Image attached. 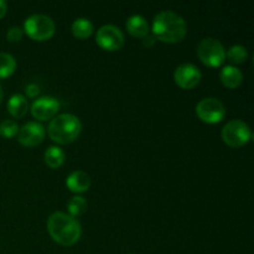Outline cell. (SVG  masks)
I'll return each mask as SVG.
<instances>
[{
  "instance_id": "cell-1",
  "label": "cell",
  "mask_w": 254,
  "mask_h": 254,
  "mask_svg": "<svg viewBox=\"0 0 254 254\" xmlns=\"http://www.w3.org/2000/svg\"><path fill=\"white\" fill-rule=\"evenodd\" d=\"M154 39L166 44H178L188 35V24L178 12L165 10L155 15L151 25Z\"/></svg>"
},
{
  "instance_id": "cell-2",
  "label": "cell",
  "mask_w": 254,
  "mask_h": 254,
  "mask_svg": "<svg viewBox=\"0 0 254 254\" xmlns=\"http://www.w3.org/2000/svg\"><path fill=\"white\" fill-rule=\"evenodd\" d=\"M47 231L55 242L66 247L76 245L82 235V227L77 218L64 212H55L50 216Z\"/></svg>"
},
{
  "instance_id": "cell-3",
  "label": "cell",
  "mask_w": 254,
  "mask_h": 254,
  "mask_svg": "<svg viewBox=\"0 0 254 254\" xmlns=\"http://www.w3.org/2000/svg\"><path fill=\"white\" fill-rule=\"evenodd\" d=\"M82 123L74 114L64 113L51 119L47 128V134L52 141L61 145L71 144L79 136Z\"/></svg>"
},
{
  "instance_id": "cell-4",
  "label": "cell",
  "mask_w": 254,
  "mask_h": 254,
  "mask_svg": "<svg viewBox=\"0 0 254 254\" xmlns=\"http://www.w3.org/2000/svg\"><path fill=\"white\" fill-rule=\"evenodd\" d=\"M54 20L44 14H34L27 17L24 22V31L30 39L35 41H46L55 34Z\"/></svg>"
},
{
  "instance_id": "cell-5",
  "label": "cell",
  "mask_w": 254,
  "mask_h": 254,
  "mask_svg": "<svg viewBox=\"0 0 254 254\" xmlns=\"http://www.w3.org/2000/svg\"><path fill=\"white\" fill-rule=\"evenodd\" d=\"M222 140L231 148H241L250 143L252 139V131L250 126L241 119H235L226 124L221 131Z\"/></svg>"
},
{
  "instance_id": "cell-6",
  "label": "cell",
  "mask_w": 254,
  "mask_h": 254,
  "mask_svg": "<svg viewBox=\"0 0 254 254\" xmlns=\"http://www.w3.org/2000/svg\"><path fill=\"white\" fill-rule=\"evenodd\" d=\"M197 56L207 67H220L226 60V51L217 39L206 37L198 44Z\"/></svg>"
},
{
  "instance_id": "cell-7",
  "label": "cell",
  "mask_w": 254,
  "mask_h": 254,
  "mask_svg": "<svg viewBox=\"0 0 254 254\" xmlns=\"http://www.w3.org/2000/svg\"><path fill=\"white\" fill-rule=\"evenodd\" d=\"M196 114L202 122L207 124L220 123L226 116V107L220 99L207 97L201 99L196 106Z\"/></svg>"
},
{
  "instance_id": "cell-8",
  "label": "cell",
  "mask_w": 254,
  "mask_h": 254,
  "mask_svg": "<svg viewBox=\"0 0 254 254\" xmlns=\"http://www.w3.org/2000/svg\"><path fill=\"white\" fill-rule=\"evenodd\" d=\"M96 41L106 51H118L124 45V34L116 25H103L97 31Z\"/></svg>"
},
{
  "instance_id": "cell-9",
  "label": "cell",
  "mask_w": 254,
  "mask_h": 254,
  "mask_svg": "<svg viewBox=\"0 0 254 254\" xmlns=\"http://www.w3.org/2000/svg\"><path fill=\"white\" fill-rule=\"evenodd\" d=\"M202 74L197 66L192 64H181L174 72L175 83L183 89H192L201 82Z\"/></svg>"
},
{
  "instance_id": "cell-10",
  "label": "cell",
  "mask_w": 254,
  "mask_h": 254,
  "mask_svg": "<svg viewBox=\"0 0 254 254\" xmlns=\"http://www.w3.org/2000/svg\"><path fill=\"white\" fill-rule=\"evenodd\" d=\"M60 109V102L51 96H44L35 99L31 104V114L37 121H50L55 118Z\"/></svg>"
},
{
  "instance_id": "cell-11",
  "label": "cell",
  "mask_w": 254,
  "mask_h": 254,
  "mask_svg": "<svg viewBox=\"0 0 254 254\" xmlns=\"http://www.w3.org/2000/svg\"><path fill=\"white\" fill-rule=\"evenodd\" d=\"M45 128L42 124L37 122H29L24 124L21 128H19L17 131V140L21 145L32 148L42 143L45 138Z\"/></svg>"
},
{
  "instance_id": "cell-12",
  "label": "cell",
  "mask_w": 254,
  "mask_h": 254,
  "mask_svg": "<svg viewBox=\"0 0 254 254\" xmlns=\"http://www.w3.org/2000/svg\"><path fill=\"white\" fill-rule=\"evenodd\" d=\"M66 185L68 190L74 193L86 192L91 188V178L88 174L82 170L73 171L66 179Z\"/></svg>"
},
{
  "instance_id": "cell-13",
  "label": "cell",
  "mask_w": 254,
  "mask_h": 254,
  "mask_svg": "<svg viewBox=\"0 0 254 254\" xmlns=\"http://www.w3.org/2000/svg\"><path fill=\"white\" fill-rule=\"evenodd\" d=\"M220 79L225 87L230 89H236L242 84L243 73L238 67L228 64V66H225L221 69Z\"/></svg>"
},
{
  "instance_id": "cell-14",
  "label": "cell",
  "mask_w": 254,
  "mask_h": 254,
  "mask_svg": "<svg viewBox=\"0 0 254 254\" xmlns=\"http://www.w3.org/2000/svg\"><path fill=\"white\" fill-rule=\"evenodd\" d=\"M127 31L134 37L138 39H144L149 35V24L146 19L141 15H131L126 22Z\"/></svg>"
},
{
  "instance_id": "cell-15",
  "label": "cell",
  "mask_w": 254,
  "mask_h": 254,
  "mask_svg": "<svg viewBox=\"0 0 254 254\" xmlns=\"http://www.w3.org/2000/svg\"><path fill=\"white\" fill-rule=\"evenodd\" d=\"M27 109H29V103L26 97L22 94H12L7 101V111L14 118H22L27 113Z\"/></svg>"
},
{
  "instance_id": "cell-16",
  "label": "cell",
  "mask_w": 254,
  "mask_h": 254,
  "mask_svg": "<svg viewBox=\"0 0 254 254\" xmlns=\"http://www.w3.org/2000/svg\"><path fill=\"white\" fill-rule=\"evenodd\" d=\"M93 24L91 20L86 19V17H78L72 22L71 31L76 39L79 40H86L93 34Z\"/></svg>"
},
{
  "instance_id": "cell-17",
  "label": "cell",
  "mask_w": 254,
  "mask_h": 254,
  "mask_svg": "<svg viewBox=\"0 0 254 254\" xmlns=\"http://www.w3.org/2000/svg\"><path fill=\"white\" fill-rule=\"evenodd\" d=\"M66 155H64V151L62 150L60 146L52 145L49 146L46 149L44 154V160L46 163V165L51 169H57L64 164Z\"/></svg>"
},
{
  "instance_id": "cell-18",
  "label": "cell",
  "mask_w": 254,
  "mask_h": 254,
  "mask_svg": "<svg viewBox=\"0 0 254 254\" xmlns=\"http://www.w3.org/2000/svg\"><path fill=\"white\" fill-rule=\"evenodd\" d=\"M226 57L232 64V66H236V64H245L247 61L248 51L242 45H233L226 51Z\"/></svg>"
},
{
  "instance_id": "cell-19",
  "label": "cell",
  "mask_w": 254,
  "mask_h": 254,
  "mask_svg": "<svg viewBox=\"0 0 254 254\" xmlns=\"http://www.w3.org/2000/svg\"><path fill=\"white\" fill-rule=\"evenodd\" d=\"M16 69V60L6 52H0V79L7 78Z\"/></svg>"
},
{
  "instance_id": "cell-20",
  "label": "cell",
  "mask_w": 254,
  "mask_h": 254,
  "mask_svg": "<svg viewBox=\"0 0 254 254\" xmlns=\"http://www.w3.org/2000/svg\"><path fill=\"white\" fill-rule=\"evenodd\" d=\"M67 210H68L69 216H72V217L76 218L78 216H82L87 211L86 198H83L82 196H73L67 202Z\"/></svg>"
},
{
  "instance_id": "cell-21",
  "label": "cell",
  "mask_w": 254,
  "mask_h": 254,
  "mask_svg": "<svg viewBox=\"0 0 254 254\" xmlns=\"http://www.w3.org/2000/svg\"><path fill=\"white\" fill-rule=\"evenodd\" d=\"M17 131H19V126H17V123L15 121L6 119V121L0 123V134L4 138H14L15 135H17Z\"/></svg>"
},
{
  "instance_id": "cell-22",
  "label": "cell",
  "mask_w": 254,
  "mask_h": 254,
  "mask_svg": "<svg viewBox=\"0 0 254 254\" xmlns=\"http://www.w3.org/2000/svg\"><path fill=\"white\" fill-rule=\"evenodd\" d=\"M22 35H24V31H22L21 27L12 26L7 30L6 39L9 40L10 42H19L20 40L22 39Z\"/></svg>"
},
{
  "instance_id": "cell-23",
  "label": "cell",
  "mask_w": 254,
  "mask_h": 254,
  "mask_svg": "<svg viewBox=\"0 0 254 254\" xmlns=\"http://www.w3.org/2000/svg\"><path fill=\"white\" fill-rule=\"evenodd\" d=\"M26 94L30 97V98H34V97L39 96L40 93V87L37 86L36 83H30L26 86Z\"/></svg>"
},
{
  "instance_id": "cell-24",
  "label": "cell",
  "mask_w": 254,
  "mask_h": 254,
  "mask_svg": "<svg viewBox=\"0 0 254 254\" xmlns=\"http://www.w3.org/2000/svg\"><path fill=\"white\" fill-rule=\"evenodd\" d=\"M154 42H155V39H154V36H150V35H148V36H145L143 39V45L145 47H151L154 45Z\"/></svg>"
},
{
  "instance_id": "cell-25",
  "label": "cell",
  "mask_w": 254,
  "mask_h": 254,
  "mask_svg": "<svg viewBox=\"0 0 254 254\" xmlns=\"http://www.w3.org/2000/svg\"><path fill=\"white\" fill-rule=\"evenodd\" d=\"M6 10H7V4L4 1V0H0V19H2V17L5 16Z\"/></svg>"
},
{
  "instance_id": "cell-26",
  "label": "cell",
  "mask_w": 254,
  "mask_h": 254,
  "mask_svg": "<svg viewBox=\"0 0 254 254\" xmlns=\"http://www.w3.org/2000/svg\"><path fill=\"white\" fill-rule=\"evenodd\" d=\"M2 98H4V91H2V87L1 84H0V104H1Z\"/></svg>"
}]
</instances>
